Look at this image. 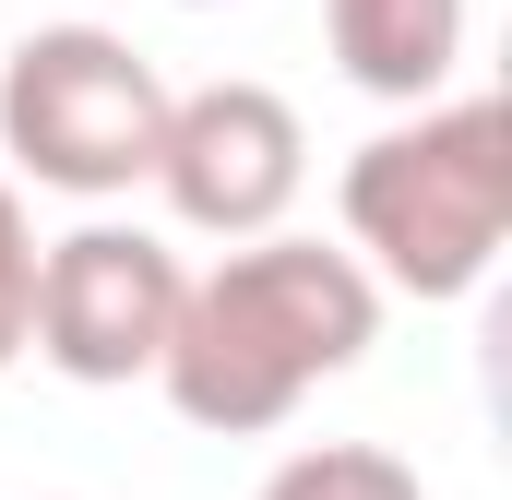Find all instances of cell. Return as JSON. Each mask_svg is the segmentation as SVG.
Returning <instances> with one entry per match:
<instances>
[{"label":"cell","instance_id":"ba28073f","mask_svg":"<svg viewBox=\"0 0 512 500\" xmlns=\"http://www.w3.org/2000/svg\"><path fill=\"white\" fill-rule=\"evenodd\" d=\"M24 334H36V227H24V203L0 179V370L24 358Z\"/></svg>","mask_w":512,"mask_h":500},{"label":"cell","instance_id":"277c9868","mask_svg":"<svg viewBox=\"0 0 512 500\" xmlns=\"http://www.w3.org/2000/svg\"><path fill=\"white\" fill-rule=\"evenodd\" d=\"M179 262L143 227H72L36 250V358L72 381H155L167 334H179Z\"/></svg>","mask_w":512,"mask_h":500},{"label":"cell","instance_id":"3957f363","mask_svg":"<svg viewBox=\"0 0 512 500\" xmlns=\"http://www.w3.org/2000/svg\"><path fill=\"white\" fill-rule=\"evenodd\" d=\"M167 108H179L167 72L108 24H36L0 60V155L24 179H48V191H84V203L155 179Z\"/></svg>","mask_w":512,"mask_h":500},{"label":"cell","instance_id":"5b68a950","mask_svg":"<svg viewBox=\"0 0 512 500\" xmlns=\"http://www.w3.org/2000/svg\"><path fill=\"white\" fill-rule=\"evenodd\" d=\"M310 179V131L274 84H203L167 108V143H155V191L179 203V227L203 239H274V215L298 203Z\"/></svg>","mask_w":512,"mask_h":500},{"label":"cell","instance_id":"8992f818","mask_svg":"<svg viewBox=\"0 0 512 500\" xmlns=\"http://www.w3.org/2000/svg\"><path fill=\"white\" fill-rule=\"evenodd\" d=\"M322 24H334L346 84H370L393 108H429L465 60V0H322Z\"/></svg>","mask_w":512,"mask_h":500},{"label":"cell","instance_id":"7a4b0ae2","mask_svg":"<svg viewBox=\"0 0 512 500\" xmlns=\"http://www.w3.org/2000/svg\"><path fill=\"white\" fill-rule=\"evenodd\" d=\"M346 239L370 250L405 298L489 286V262L512 239V108L501 96H465V108H429L417 131L358 143V167H346Z\"/></svg>","mask_w":512,"mask_h":500},{"label":"cell","instance_id":"52a82bcc","mask_svg":"<svg viewBox=\"0 0 512 500\" xmlns=\"http://www.w3.org/2000/svg\"><path fill=\"white\" fill-rule=\"evenodd\" d=\"M262 500H429L417 489V465H393L382 441H322V453H286Z\"/></svg>","mask_w":512,"mask_h":500},{"label":"cell","instance_id":"6da1fadb","mask_svg":"<svg viewBox=\"0 0 512 500\" xmlns=\"http://www.w3.org/2000/svg\"><path fill=\"white\" fill-rule=\"evenodd\" d=\"M382 334V286L358 250H322V239H262V250H227L215 274L179 286V334H167V405L191 429H286L298 393L334 370H358Z\"/></svg>","mask_w":512,"mask_h":500}]
</instances>
